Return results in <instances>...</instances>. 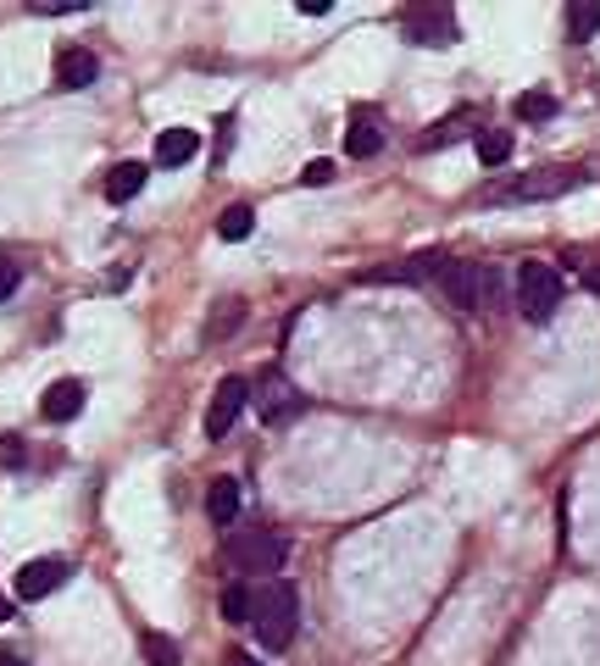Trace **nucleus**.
<instances>
[{"label":"nucleus","mask_w":600,"mask_h":666,"mask_svg":"<svg viewBox=\"0 0 600 666\" xmlns=\"http://www.w3.org/2000/svg\"><path fill=\"white\" fill-rule=\"evenodd\" d=\"M0 666H28L23 655H0Z\"/></svg>","instance_id":"obj_31"},{"label":"nucleus","mask_w":600,"mask_h":666,"mask_svg":"<svg viewBox=\"0 0 600 666\" xmlns=\"http://www.w3.org/2000/svg\"><path fill=\"white\" fill-rule=\"evenodd\" d=\"M228 666H261L256 655H245V650H234V655H228Z\"/></svg>","instance_id":"obj_29"},{"label":"nucleus","mask_w":600,"mask_h":666,"mask_svg":"<svg viewBox=\"0 0 600 666\" xmlns=\"http://www.w3.org/2000/svg\"><path fill=\"white\" fill-rule=\"evenodd\" d=\"M584 290H589V295H600V261H589V267H584Z\"/></svg>","instance_id":"obj_28"},{"label":"nucleus","mask_w":600,"mask_h":666,"mask_svg":"<svg viewBox=\"0 0 600 666\" xmlns=\"http://www.w3.org/2000/svg\"><path fill=\"white\" fill-rule=\"evenodd\" d=\"M334 172H340V167H334L329 156H317V162L301 167V183H306V189H322V183H334Z\"/></svg>","instance_id":"obj_24"},{"label":"nucleus","mask_w":600,"mask_h":666,"mask_svg":"<svg viewBox=\"0 0 600 666\" xmlns=\"http://www.w3.org/2000/svg\"><path fill=\"white\" fill-rule=\"evenodd\" d=\"M251 400H256V417H261L267 427H284L290 417H301V411H306V395L290 384V377H279V372H267L261 384L251 389Z\"/></svg>","instance_id":"obj_7"},{"label":"nucleus","mask_w":600,"mask_h":666,"mask_svg":"<svg viewBox=\"0 0 600 666\" xmlns=\"http://www.w3.org/2000/svg\"><path fill=\"white\" fill-rule=\"evenodd\" d=\"M84 400H89L84 377H56V384L44 389V400H39V417H44V422H73V417L84 411Z\"/></svg>","instance_id":"obj_10"},{"label":"nucleus","mask_w":600,"mask_h":666,"mask_svg":"<svg viewBox=\"0 0 600 666\" xmlns=\"http://www.w3.org/2000/svg\"><path fill=\"white\" fill-rule=\"evenodd\" d=\"M245 406H251V384H245V377H222L212 406H206V439H228V427L240 422Z\"/></svg>","instance_id":"obj_8"},{"label":"nucleus","mask_w":600,"mask_h":666,"mask_svg":"<svg viewBox=\"0 0 600 666\" xmlns=\"http://www.w3.org/2000/svg\"><path fill=\"white\" fill-rule=\"evenodd\" d=\"M67 573H73V566H67L62 555L23 561V573L12 578V594H17V600H44V594H56V589L67 584Z\"/></svg>","instance_id":"obj_9"},{"label":"nucleus","mask_w":600,"mask_h":666,"mask_svg":"<svg viewBox=\"0 0 600 666\" xmlns=\"http://www.w3.org/2000/svg\"><path fill=\"white\" fill-rule=\"evenodd\" d=\"M284 555H290V545L279 539V534H267V528H256V534H234L228 539V566L234 573H261V578H272L284 566Z\"/></svg>","instance_id":"obj_5"},{"label":"nucleus","mask_w":600,"mask_h":666,"mask_svg":"<svg viewBox=\"0 0 600 666\" xmlns=\"http://www.w3.org/2000/svg\"><path fill=\"white\" fill-rule=\"evenodd\" d=\"M295 623H301V594H295V584H284V578L251 584V628H256V639H261L267 650H290Z\"/></svg>","instance_id":"obj_1"},{"label":"nucleus","mask_w":600,"mask_h":666,"mask_svg":"<svg viewBox=\"0 0 600 666\" xmlns=\"http://www.w3.org/2000/svg\"><path fill=\"white\" fill-rule=\"evenodd\" d=\"M473 145H478V162H484V167H506V162H512V145H518V139H512V128H478Z\"/></svg>","instance_id":"obj_16"},{"label":"nucleus","mask_w":600,"mask_h":666,"mask_svg":"<svg viewBox=\"0 0 600 666\" xmlns=\"http://www.w3.org/2000/svg\"><path fill=\"white\" fill-rule=\"evenodd\" d=\"M589 172H567V167H539V172H518L495 183L484 201H557V195H573Z\"/></svg>","instance_id":"obj_4"},{"label":"nucleus","mask_w":600,"mask_h":666,"mask_svg":"<svg viewBox=\"0 0 600 666\" xmlns=\"http://www.w3.org/2000/svg\"><path fill=\"white\" fill-rule=\"evenodd\" d=\"M439 290L456 311H495L500 306V272L489 261H450L439 272Z\"/></svg>","instance_id":"obj_2"},{"label":"nucleus","mask_w":600,"mask_h":666,"mask_svg":"<svg viewBox=\"0 0 600 666\" xmlns=\"http://www.w3.org/2000/svg\"><path fill=\"white\" fill-rule=\"evenodd\" d=\"M206 516L217 522V528H228V522L240 516V478H212V489H206Z\"/></svg>","instance_id":"obj_14"},{"label":"nucleus","mask_w":600,"mask_h":666,"mask_svg":"<svg viewBox=\"0 0 600 666\" xmlns=\"http://www.w3.org/2000/svg\"><path fill=\"white\" fill-rule=\"evenodd\" d=\"M0 623H12V600L7 594H0Z\"/></svg>","instance_id":"obj_30"},{"label":"nucleus","mask_w":600,"mask_h":666,"mask_svg":"<svg viewBox=\"0 0 600 666\" xmlns=\"http://www.w3.org/2000/svg\"><path fill=\"white\" fill-rule=\"evenodd\" d=\"M0 466H12V472L28 466V445L23 439H0Z\"/></svg>","instance_id":"obj_25"},{"label":"nucleus","mask_w":600,"mask_h":666,"mask_svg":"<svg viewBox=\"0 0 600 666\" xmlns=\"http://www.w3.org/2000/svg\"><path fill=\"white\" fill-rule=\"evenodd\" d=\"M512 117H518V123H550V117H557V94H545V89L518 94V101H512Z\"/></svg>","instance_id":"obj_19"},{"label":"nucleus","mask_w":600,"mask_h":666,"mask_svg":"<svg viewBox=\"0 0 600 666\" xmlns=\"http://www.w3.org/2000/svg\"><path fill=\"white\" fill-rule=\"evenodd\" d=\"M595 34H600V7H595V0H573V7H567V39L589 44Z\"/></svg>","instance_id":"obj_18"},{"label":"nucleus","mask_w":600,"mask_h":666,"mask_svg":"<svg viewBox=\"0 0 600 666\" xmlns=\"http://www.w3.org/2000/svg\"><path fill=\"white\" fill-rule=\"evenodd\" d=\"M240 317H245V306H240V300H222V311H217V322H206V333H212V340H222V333H234V328H240Z\"/></svg>","instance_id":"obj_23"},{"label":"nucleus","mask_w":600,"mask_h":666,"mask_svg":"<svg viewBox=\"0 0 600 666\" xmlns=\"http://www.w3.org/2000/svg\"><path fill=\"white\" fill-rule=\"evenodd\" d=\"M145 178H151V167H145V162H117V167L106 172V201H112V206L133 201V195L145 189Z\"/></svg>","instance_id":"obj_13"},{"label":"nucleus","mask_w":600,"mask_h":666,"mask_svg":"<svg viewBox=\"0 0 600 666\" xmlns=\"http://www.w3.org/2000/svg\"><path fill=\"white\" fill-rule=\"evenodd\" d=\"M379 151H384V123H379L373 106H361V112L350 117V128H345V156L367 162V156H379Z\"/></svg>","instance_id":"obj_11"},{"label":"nucleus","mask_w":600,"mask_h":666,"mask_svg":"<svg viewBox=\"0 0 600 666\" xmlns=\"http://www.w3.org/2000/svg\"><path fill=\"white\" fill-rule=\"evenodd\" d=\"M95 78H101L95 51H84V44H67V51H56V89H89Z\"/></svg>","instance_id":"obj_12"},{"label":"nucleus","mask_w":600,"mask_h":666,"mask_svg":"<svg viewBox=\"0 0 600 666\" xmlns=\"http://www.w3.org/2000/svg\"><path fill=\"white\" fill-rule=\"evenodd\" d=\"M562 295H567V283H562V272L550 267V261H523L518 267L512 300H518V311L528 322H550V317H557V306H562Z\"/></svg>","instance_id":"obj_3"},{"label":"nucleus","mask_w":600,"mask_h":666,"mask_svg":"<svg viewBox=\"0 0 600 666\" xmlns=\"http://www.w3.org/2000/svg\"><path fill=\"white\" fill-rule=\"evenodd\" d=\"M195 151H201L195 128H167V133H156V162H162V167H183Z\"/></svg>","instance_id":"obj_15"},{"label":"nucleus","mask_w":600,"mask_h":666,"mask_svg":"<svg viewBox=\"0 0 600 666\" xmlns=\"http://www.w3.org/2000/svg\"><path fill=\"white\" fill-rule=\"evenodd\" d=\"M222 616L228 623H251V584H228L222 589Z\"/></svg>","instance_id":"obj_22"},{"label":"nucleus","mask_w":600,"mask_h":666,"mask_svg":"<svg viewBox=\"0 0 600 666\" xmlns=\"http://www.w3.org/2000/svg\"><path fill=\"white\" fill-rule=\"evenodd\" d=\"M140 650H145V666H178V639L167 633H145Z\"/></svg>","instance_id":"obj_21"},{"label":"nucleus","mask_w":600,"mask_h":666,"mask_svg":"<svg viewBox=\"0 0 600 666\" xmlns=\"http://www.w3.org/2000/svg\"><path fill=\"white\" fill-rule=\"evenodd\" d=\"M295 7H301L306 17H329V0H295Z\"/></svg>","instance_id":"obj_27"},{"label":"nucleus","mask_w":600,"mask_h":666,"mask_svg":"<svg viewBox=\"0 0 600 666\" xmlns=\"http://www.w3.org/2000/svg\"><path fill=\"white\" fill-rule=\"evenodd\" d=\"M400 28H406L411 44H423V51H445V44L461 39L456 7H434V0H423V7H406L400 12Z\"/></svg>","instance_id":"obj_6"},{"label":"nucleus","mask_w":600,"mask_h":666,"mask_svg":"<svg viewBox=\"0 0 600 666\" xmlns=\"http://www.w3.org/2000/svg\"><path fill=\"white\" fill-rule=\"evenodd\" d=\"M17 283H23L17 261H12V256H0V300H7V295H17Z\"/></svg>","instance_id":"obj_26"},{"label":"nucleus","mask_w":600,"mask_h":666,"mask_svg":"<svg viewBox=\"0 0 600 666\" xmlns=\"http://www.w3.org/2000/svg\"><path fill=\"white\" fill-rule=\"evenodd\" d=\"M251 228H256V212H251L245 201H234V206H228V212L217 217V233H222V240H228V245H240V240H251Z\"/></svg>","instance_id":"obj_20"},{"label":"nucleus","mask_w":600,"mask_h":666,"mask_svg":"<svg viewBox=\"0 0 600 666\" xmlns=\"http://www.w3.org/2000/svg\"><path fill=\"white\" fill-rule=\"evenodd\" d=\"M473 123H478V106H456V112H450L445 123H434V133L423 139V151H445L450 139H461V133H468Z\"/></svg>","instance_id":"obj_17"}]
</instances>
